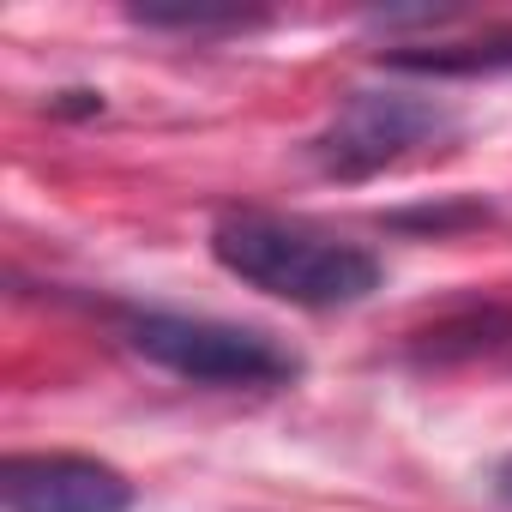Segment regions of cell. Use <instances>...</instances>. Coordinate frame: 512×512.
Instances as JSON below:
<instances>
[{
  "label": "cell",
  "instance_id": "cell-5",
  "mask_svg": "<svg viewBox=\"0 0 512 512\" xmlns=\"http://www.w3.org/2000/svg\"><path fill=\"white\" fill-rule=\"evenodd\" d=\"M386 73H410V79H488V73H512V25L476 31V37H440V43H392L374 55Z\"/></svg>",
  "mask_w": 512,
  "mask_h": 512
},
{
  "label": "cell",
  "instance_id": "cell-3",
  "mask_svg": "<svg viewBox=\"0 0 512 512\" xmlns=\"http://www.w3.org/2000/svg\"><path fill=\"white\" fill-rule=\"evenodd\" d=\"M458 121L446 103L416 91H350L332 121L308 139V157L326 181H368L440 139H452Z\"/></svg>",
  "mask_w": 512,
  "mask_h": 512
},
{
  "label": "cell",
  "instance_id": "cell-2",
  "mask_svg": "<svg viewBox=\"0 0 512 512\" xmlns=\"http://www.w3.org/2000/svg\"><path fill=\"white\" fill-rule=\"evenodd\" d=\"M121 332L151 368L193 380V386L266 392V386L302 380V356L260 326H235V320H211V314H127Z\"/></svg>",
  "mask_w": 512,
  "mask_h": 512
},
{
  "label": "cell",
  "instance_id": "cell-6",
  "mask_svg": "<svg viewBox=\"0 0 512 512\" xmlns=\"http://www.w3.org/2000/svg\"><path fill=\"white\" fill-rule=\"evenodd\" d=\"M500 344H512V314L482 308V314H464V320H446V326L422 332L416 356L422 362H452V356H482V350H500Z\"/></svg>",
  "mask_w": 512,
  "mask_h": 512
},
{
  "label": "cell",
  "instance_id": "cell-1",
  "mask_svg": "<svg viewBox=\"0 0 512 512\" xmlns=\"http://www.w3.org/2000/svg\"><path fill=\"white\" fill-rule=\"evenodd\" d=\"M211 260L241 278L247 290H260L290 308H356L380 290L386 266L350 235L314 229L302 217L278 211H229L211 223Z\"/></svg>",
  "mask_w": 512,
  "mask_h": 512
},
{
  "label": "cell",
  "instance_id": "cell-4",
  "mask_svg": "<svg viewBox=\"0 0 512 512\" xmlns=\"http://www.w3.org/2000/svg\"><path fill=\"white\" fill-rule=\"evenodd\" d=\"M7 512H133V482L85 452H13L0 464Z\"/></svg>",
  "mask_w": 512,
  "mask_h": 512
},
{
  "label": "cell",
  "instance_id": "cell-8",
  "mask_svg": "<svg viewBox=\"0 0 512 512\" xmlns=\"http://www.w3.org/2000/svg\"><path fill=\"white\" fill-rule=\"evenodd\" d=\"M49 109H55V115H97V109H103V97H97V91H61Z\"/></svg>",
  "mask_w": 512,
  "mask_h": 512
},
{
  "label": "cell",
  "instance_id": "cell-7",
  "mask_svg": "<svg viewBox=\"0 0 512 512\" xmlns=\"http://www.w3.org/2000/svg\"><path fill=\"white\" fill-rule=\"evenodd\" d=\"M127 19L145 25V31H181V37H211V31L266 25V13H241V7H133Z\"/></svg>",
  "mask_w": 512,
  "mask_h": 512
},
{
  "label": "cell",
  "instance_id": "cell-9",
  "mask_svg": "<svg viewBox=\"0 0 512 512\" xmlns=\"http://www.w3.org/2000/svg\"><path fill=\"white\" fill-rule=\"evenodd\" d=\"M494 494H500V500L512 506V452H506V458L494 464Z\"/></svg>",
  "mask_w": 512,
  "mask_h": 512
}]
</instances>
